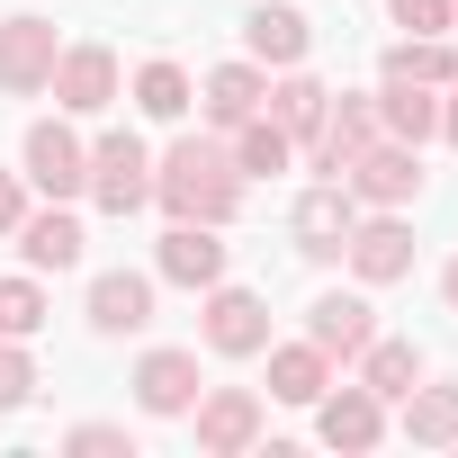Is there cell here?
<instances>
[{
    "label": "cell",
    "mask_w": 458,
    "mask_h": 458,
    "mask_svg": "<svg viewBox=\"0 0 458 458\" xmlns=\"http://www.w3.org/2000/svg\"><path fill=\"white\" fill-rule=\"evenodd\" d=\"M153 207L171 225H234L243 207V171L225 153V135H180L162 162H153Z\"/></svg>",
    "instance_id": "1"
},
{
    "label": "cell",
    "mask_w": 458,
    "mask_h": 458,
    "mask_svg": "<svg viewBox=\"0 0 458 458\" xmlns=\"http://www.w3.org/2000/svg\"><path fill=\"white\" fill-rule=\"evenodd\" d=\"M19 180H28L37 198H64V207H72V198L90 189V144H81L64 117H37V126L19 135Z\"/></svg>",
    "instance_id": "2"
},
{
    "label": "cell",
    "mask_w": 458,
    "mask_h": 458,
    "mask_svg": "<svg viewBox=\"0 0 458 458\" xmlns=\"http://www.w3.org/2000/svg\"><path fill=\"white\" fill-rule=\"evenodd\" d=\"M99 216H135V207H153V153H144V135H99L90 144V189H81Z\"/></svg>",
    "instance_id": "3"
},
{
    "label": "cell",
    "mask_w": 458,
    "mask_h": 458,
    "mask_svg": "<svg viewBox=\"0 0 458 458\" xmlns=\"http://www.w3.org/2000/svg\"><path fill=\"white\" fill-rule=\"evenodd\" d=\"M342 261H351L360 288H395V279H413V225H404V207H360Z\"/></svg>",
    "instance_id": "4"
},
{
    "label": "cell",
    "mask_w": 458,
    "mask_h": 458,
    "mask_svg": "<svg viewBox=\"0 0 458 458\" xmlns=\"http://www.w3.org/2000/svg\"><path fill=\"white\" fill-rule=\"evenodd\" d=\"M342 189H351L360 207H413V198H422V144H395V135H377L369 153H351Z\"/></svg>",
    "instance_id": "5"
},
{
    "label": "cell",
    "mask_w": 458,
    "mask_h": 458,
    "mask_svg": "<svg viewBox=\"0 0 458 458\" xmlns=\"http://www.w3.org/2000/svg\"><path fill=\"white\" fill-rule=\"evenodd\" d=\"M198 333H207V351L216 360H261L270 351V306L252 297V288H207V306H198Z\"/></svg>",
    "instance_id": "6"
},
{
    "label": "cell",
    "mask_w": 458,
    "mask_h": 458,
    "mask_svg": "<svg viewBox=\"0 0 458 458\" xmlns=\"http://www.w3.org/2000/svg\"><path fill=\"white\" fill-rule=\"evenodd\" d=\"M189 422H198V449L207 458H243V449H261V395L252 386H198V404H189Z\"/></svg>",
    "instance_id": "7"
},
{
    "label": "cell",
    "mask_w": 458,
    "mask_h": 458,
    "mask_svg": "<svg viewBox=\"0 0 458 458\" xmlns=\"http://www.w3.org/2000/svg\"><path fill=\"white\" fill-rule=\"evenodd\" d=\"M55 55H64L55 19H37V10H10V19H0V90H10V99H37V90L55 81Z\"/></svg>",
    "instance_id": "8"
},
{
    "label": "cell",
    "mask_w": 458,
    "mask_h": 458,
    "mask_svg": "<svg viewBox=\"0 0 458 458\" xmlns=\"http://www.w3.org/2000/svg\"><path fill=\"white\" fill-rule=\"evenodd\" d=\"M55 108L64 117H99V108H117V55L99 46V37H81V46H64L55 55Z\"/></svg>",
    "instance_id": "9"
},
{
    "label": "cell",
    "mask_w": 458,
    "mask_h": 458,
    "mask_svg": "<svg viewBox=\"0 0 458 458\" xmlns=\"http://www.w3.org/2000/svg\"><path fill=\"white\" fill-rule=\"evenodd\" d=\"M351 225H360V198H351L342 180H315V189L288 207V234H297V252H306V261H342Z\"/></svg>",
    "instance_id": "10"
},
{
    "label": "cell",
    "mask_w": 458,
    "mask_h": 458,
    "mask_svg": "<svg viewBox=\"0 0 458 458\" xmlns=\"http://www.w3.org/2000/svg\"><path fill=\"white\" fill-rule=\"evenodd\" d=\"M306 342H315L324 360H360V351L377 342V306H369L360 288H324V297L306 306Z\"/></svg>",
    "instance_id": "11"
},
{
    "label": "cell",
    "mask_w": 458,
    "mask_h": 458,
    "mask_svg": "<svg viewBox=\"0 0 458 458\" xmlns=\"http://www.w3.org/2000/svg\"><path fill=\"white\" fill-rule=\"evenodd\" d=\"M306 413H315V440H324V449H351V458H360V449H377V440H386V404H377L360 377H351L342 395L324 386Z\"/></svg>",
    "instance_id": "12"
},
{
    "label": "cell",
    "mask_w": 458,
    "mask_h": 458,
    "mask_svg": "<svg viewBox=\"0 0 458 458\" xmlns=\"http://www.w3.org/2000/svg\"><path fill=\"white\" fill-rule=\"evenodd\" d=\"M153 279H171V288H216L225 279V225H171V234L153 243Z\"/></svg>",
    "instance_id": "13"
},
{
    "label": "cell",
    "mask_w": 458,
    "mask_h": 458,
    "mask_svg": "<svg viewBox=\"0 0 458 458\" xmlns=\"http://www.w3.org/2000/svg\"><path fill=\"white\" fill-rule=\"evenodd\" d=\"M10 243H19V261L46 279V270H81V243H90V234H81V216H72L64 198H46L37 216H19V234H10Z\"/></svg>",
    "instance_id": "14"
},
{
    "label": "cell",
    "mask_w": 458,
    "mask_h": 458,
    "mask_svg": "<svg viewBox=\"0 0 458 458\" xmlns=\"http://www.w3.org/2000/svg\"><path fill=\"white\" fill-rule=\"evenodd\" d=\"M243 55H252L261 72H288V64H306V55H315V19H306V10H288V0H261V10L243 19Z\"/></svg>",
    "instance_id": "15"
},
{
    "label": "cell",
    "mask_w": 458,
    "mask_h": 458,
    "mask_svg": "<svg viewBox=\"0 0 458 458\" xmlns=\"http://www.w3.org/2000/svg\"><path fill=\"white\" fill-rule=\"evenodd\" d=\"M377 144V99H351V90H333V108H324V126H315V171L324 180H342L351 171V153H369Z\"/></svg>",
    "instance_id": "16"
},
{
    "label": "cell",
    "mask_w": 458,
    "mask_h": 458,
    "mask_svg": "<svg viewBox=\"0 0 458 458\" xmlns=\"http://www.w3.org/2000/svg\"><path fill=\"white\" fill-rule=\"evenodd\" d=\"M198 351H144L135 360V404L153 413V422H180L189 404H198Z\"/></svg>",
    "instance_id": "17"
},
{
    "label": "cell",
    "mask_w": 458,
    "mask_h": 458,
    "mask_svg": "<svg viewBox=\"0 0 458 458\" xmlns=\"http://www.w3.org/2000/svg\"><path fill=\"white\" fill-rule=\"evenodd\" d=\"M198 108H207V126H216V135H234L243 117H261V108H270V72H261L252 55H243V64H216V72L198 81Z\"/></svg>",
    "instance_id": "18"
},
{
    "label": "cell",
    "mask_w": 458,
    "mask_h": 458,
    "mask_svg": "<svg viewBox=\"0 0 458 458\" xmlns=\"http://www.w3.org/2000/svg\"><path fill=\"white\" fill-rule=\"evenodd\" d=\"M153 324V270H99L90 279V333H144Z\"/></svg>",
    "instance_id": "19"
},
{
    "label": "cell",
    "mask_w": 458,
    "mask_h": 458,
    "mask_svg": "<svg viewBox=\"0 0 458 458\" xmlns=\"http://www.w3.org/2000/svg\"><path fill=\"white\" fill-rule=\"evenodd\" d=\"M369 99H377V135H395V144H431L440 135V90L431 81H377Z\"/></svg>",
    "instance_id": "20"
},
{
    "label": "cell",
    "mask_w": 458,
    "mask_h": 458,
    "mask_svg": "<svg viewBox=\"0 0 458 458\" xmlns=\"http://www.w3.org/2000/svg\"><path fill=\"white\" fill-rule=\"evenodd\" d=\"M225 153H234V171H243V180H279V171L297 162V135L261 108V117H243L234 135H225Z\"/></svg>",
    "instance_id": "21"
},
{
    "label": "cell",
    "mask_w": 458,
    "mask_h": 458,
    "mask_svg": "<svg viewBox=\"0 0 458 458\" xmlns=\"http://www.w3.org/2000/svg\"><path fill=\"white\" fill-rule=\"evenodd\" d=\"M324 108H333V90L306 72V64H288L279 81H270V117L297 135V144H315V126H324Z\"/></svg>",
    "instance_id": "22"
},
{
    "label": "cell",
    "mask_w": 458,
    "mask_h": 458,
    "mask_svg": "<svg viewBox=\"0 0 458 458\" xmlns=\"http://www.w3.org/2000/svg\"><path fill=\"white\" fill-rule=\"evenodd\" d=\"M324 386H333V360L315 342H270V395L279 404H315Z\"/></svg>",
    "instance_id": "23"
},
{
    "label": "cell",
    "mask_w": 458,
    "mask_h": 458,
    "mask_svg": "<svg viewBox=\"0 0 458 458\" xmlns=\"http://www.w3.org/2000/svg\"><path fill=\"white\" fill-rule=\"evenodd\" d=\"M135 108H144L153 126H180V117L198 108V81H189V72H180L171 55H153V64L135 72Z\"/></svg>",
    "instance_id": "24"
},
{
    "label": "cell",
    "mask_w": 458,
    "mask_h": 458,
    "mask_svg": "<svg viewBox=\"0 0 458 458\" xmlns=\"http://www.w3.org/2000/svg\"><path fill=\"white\" fill-rule=\"evenodd\" d=\"M413 377H422V351H413V342H386V333H377V342L360 351V386H369L377 404H404Z\"/></svg>",
    "instance_id": "25"
},
{
    "label": "cell",
    "mask_w": 458,
    "mask_h": 458,
    "mask_svg": "<svg viewBox=\"0 0 458 458\" xmlns=\"http://www.w3.org/2000/svg\"><path fill=\"white\" fill-rule=\"evenodd\" d=\"M404 440L413 449H458V386H422L404 395Z\"/></svg>",
    "instance_id": "26"
},
{
    "label": "cell",
    "mask_w": 458,
    "mask_h": 458,
    "mask_svg": "<svg viewBox=\"0 0 458 458\" xmlns=\"http://www.w3.org/2000/svg\"><path fill=\"white\" fill-rule=\"evenodd\" d=\"M377 81H431V90H449V81H458V55H449L440 37H404V46H386Z\"/></svg>",
    "instance_id": "27"
},
{
    "label": "cell",
    "mask_w": 458,
    "mask_h": 458,
    "mask_svg": "<svg viewBox=\"0 0 458 458\" xmlns=\"http://www.w3.org/2000/svg\"><path fill=\"white\" fill-rule=\"evenodd\" d=\"M0 333H10V342H37V333H46V288H37V270H28V279H0Z\"/></svg>",
    "instance_id": "28"
},
{
    "label": "cell",
    "mask_w": 458,
    "mask_h": 458,
    "mask_svg": "<svg viewBox=\"0 0 458 458\" xmlns=\"http://www.w3.org/2000/svg\"><path fill=\"white\" fill-rule=\"evenodd\" d=\"M64 449H72V458H135V431H126V422H72Z\"/></svg>",
    "instance_id": "29"
},
{
    "label": "cell",
    "mask_w": 458,
    "mask_h": 458,
    "mask_svg": "<svg viewBox=\"0 0 458 458\" xmlns=\"http://www.w3.org/2000/svg\"><path fill=\"white\" fill-rule=\"evenodd\" d=\"M28 395H37V360H28V342L0 333V413H19Z\"/></svg>",
    "instance_id": "30"
},
{
    "label": "cell",
    "mask_w": 458,
    "mask_h": 458,
    "mask_svg": "<svg viewBox=\"0 0 458 458\" xmlns=\"http://www.w3.org/2000/svg\"><path fill=\"white\" fill-rule=\"evenodd\" d=\"M386 19H395L404 37H449V28H458V0H386Z\"/></svg>",
    "instance_id": "31"
},
{
    "label": "cell",
    "mask_w": 458,
    "mask_h": 458,
    "mask_svg": "<svg viewBox=\"0 0 458 458\" xmlns=\"http://www.w3.org/2000/svg\"><path fill=\"white\" fill-rule=\"evenodd\" d=\"M19 216H28V180H19V171H0V243L19 234Z\"/></svg>",
    "instance_id": "32"
},
{
    "label": "cell",
    "mask_w": 458,
    "mask_h": 458,
    "mask_svg": "<svg viewBox=\"0 0 458 458\" xmlns=\"http://www.w3.org/2000/svg\"><path fill=\"white\" fill-rule=\"evenodd\" d=\"M440 135H449V153H458V81L440 90Z\"/></svg>",
    "instance_id": "33"
},
{
    "label": "cell",
    "mask_w": 458,
    "mask_h": 458,
    "mask_svg": "<svg viewBox=\"0 0 458 458\" xmlns=\"http://www.w3.org/2000/svg\"><path fill=\"white\" fill-rule=\"evenodd\" d=\"M440 306H449V315H458V252H449V261H440Z\"/></svg>",
    "instance_id": "34"
}]
</instances>
